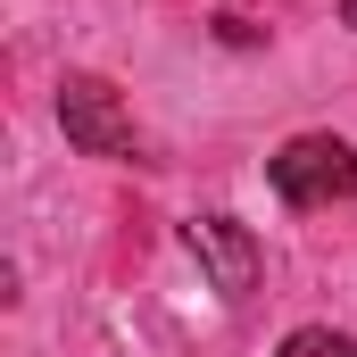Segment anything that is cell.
<instances>
[{
    "label": "cell",
    "mask_w": 357,
    "mask_h": 357,
    "mask_svg": "<svg viewBox=\"0 0 357 357\" xmlns=\"http://www.w3.org/2000/svg\"><path fill=\"white\" fill-rule=\"evenodd\" d=\"M266 183L282 208H324V199H341L357 183V150L333 142V133H299V142H282L266 158Z\"/></svg>",
    "instance_id": "cell-1"
},
{
    "label": "cell",
    "mask_w": 357,
    "mask_h": 357,
    "mask_svg": "<svg viewBox=\"0 0 357 357\" xmlns=\"http://www.w3.org/2000/svg\"><path fill=\"white\" fill-rule=\"evenodd\" d=\"M59 125H67V142H75L84 158H133V150H142L125 100L100 84V75H67V84H59Z\"/></svg>",
    "instance_id": "cell-2"
},
{
    "label": "cell",
    "mask_w": 357,
    "mask_h": 357,
    "mask_svg": "<svg viewBox=\"0 0 357 357\" xmlns=\"http://www.w3.org/2000/svg\"><path fill=\"white\" fill-rule=\"evenodd\" d=\"M183 241H191L199 274H208L225 299H250V291H258V233H250V225H233V216H191Z\"/></svg>",
    "instance_id": "cell-3"
},
{
    "label": "cell",
    "mask_w": 357,
    "mask_h": 357,
    "mask_svg": "<svg viewBox=\"0 0 357 357\" xmlns=\"http://www.w3.org/2000/svg\"><path fill=\"white\" fill-rule=\"evenodd\" d=\"M274 357H357L349 333H333V324H299V333H282V349Z\"/></svg>",
    "instance_id": "cell-4"
},
{
    "label": "cell",
    "mask_w": 357,
    "mask_h": 357,
    "mask_svg": "<svg viewBox=\"0 0 357 357\" xmlns=\"http://www.w3.org/2000/svg\"><path fill=\"white\" fill-rule=\"evenodd\" d=\"M341 25H357V0H341Z\"/></svg>",
    "instance_id": "cell-5"
}]
</instances>
